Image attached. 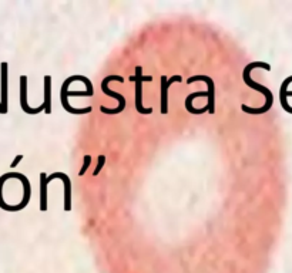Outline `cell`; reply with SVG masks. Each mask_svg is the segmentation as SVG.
Returning a JSON list of instances; mask_svg holds the SVG:
<instances>
[{
  "label": "cell",
  "instance_id": "obj_9",
  "mask_svg": "<svg viewBox=\"0 0 292 273\" xmlns=\"http://www.w3.org/2000/svg\"><path fill=\"white\" fill-rule=\"evenodd\" d=\"M20 107L21 110L29 115H36V114L44 112V105L43 104L36 107V108H32L27 103V77L26 76H20Z\"/></svg>",
  "mask_w": 292,
  "mask_h": 273
},
{
  "label": "cell",
  "instance_id": "obj_2",
  "mask_svg": "<svg viewBox=\"0 0 292 273\" xmlns=\"http://www.w3.org/2000/svg\"><path fill=\"white\" fill-rule=\"evenodd\" d=\"M73 81H82L86 85V91L90 93L91 96H94V88L91 81L86 77V76H70L67 77L64 81H63L62 88H60V101H62V107L69 112V114H73V115H83V114H88L91 112V107H84V108H73L71 105L69 104V97H67V91H69V85L71 84Z\"/></svg>",
  "mask_w": 292,
  "mask_h": 273
},
{
  "label": "cell",
  "instance_id": "obj_17",
  "mask_svg": "<svg viewBox=\"0 0 292 273\" xmlns=\"http://www.w3.org/2000/svg\"><path fill=\"white\" fill-rule=\"evenodd\" d=\"M183 81V77L181 76H178V74H175V76H171L170 79L167 80L168 83V87L171 84H174V83H181Z\"/></svg>",
  "mask_w": 292,
  "mask_h": 273
},
{
  "label": "cell",
  "instance_id": "obj_15",
  "mask_svg": "<svg viewBox=\"0 0 292 273\" xmlns=\"http://www.w3.org/2000/svg\"><path fill=\"white\" fill-rule=\"evenodd\" d=\"M90 164H91V157H90V155H84L83 167H82V169L79 171V175H80V177H83L84 174L87 172V169H88V167H90Z\"/></svg>",
  "mask_w": 292,
  "mask_h": 273
},
{
  "label": "cell",
  "instance_id": "obj_16",
  "mask_svg": "<svg viewBox=\"0 0 292 273\" xmlns=\"http://www.w3.org/2000/svg\"><path fill=\"white\" fill-rule=\"evenodd\" d=\"M104 164H105V157L104 155H100V157H99V161H97V167H96L94 172H93V175H94V177H97V175L100 174V171L103 169Z\"/></svg>",
  "mask_w": 292,
  "mask_h": 273
},
{
  "label": "cell",
  "instance_id": "obj_3",
  "mask_svg": "<svg viewBox=\"0 0 292 273\" xmlns=\"http://www.w3.org/2000/svg\"><path fill=\"white\" fill-rule=\"evenodd\" d=\"M110 81H117V83H123L124 81V79L121 77V76H107L104 80L102 81V91L104 93L105 96H108V97H113V98H116V100H119V107L117 108H107L104 105H102L100 107V110H102V112H104V114H120V112H123V110L125 108V104H127V101H125V98L123 97V94H120V93H116V91H113L110 87H108V83Z\"/></svg>",
  "mask_w": 292,
  "mask_h": 273
},
{
  "label": "cell",
  "instance_id": "obj_1",
  "mask_svg": "<svg viewBox=\"0 0 292 273\" xmlns=\"http://www.w3.org/2000/svg\"><path fill=\"white\" fill-rule=\"evenodd\" d=\"M258 67H259V68H264L265 71H271V64L265 63V62H252V63H250L248 65H245V68H244V71H242V79H244L245 84L265 96V104L262 105V107H259V108H251V107H248V105L245 104L241 105V110H242L244 112L252 114V115H259V114L268 112V111L271 110L272 104H274V96H272L271 91H270L265 85L258 84V83H255V81L251 79V71H252L254 68H258Z\"/></svg>",
  "mask_w": 292,
  "mask_h": 273
},
{
  "label": "cell",
  "instance_id": "obj_19",
  "mask_svg": "<svg viewBox=\"0 0 292 273\" xmlns=\"http://www.w3.org/2000/svg\"><path fill=\"white\" fill-rule=\"evenodd\" d=\"M141 81H153V77L151 76H141Z\"/></svg>",
  "mask_w": 292,
  "mask_h": 273
},
{
  "label": "cell",
  "instance_id": "obj_20",
  "mask_svg": "<svg viewBox=\"0 0 292 273\" xmlns=\"http://www.w3.org/2000/svg\"><path fill=\"white\" fill-rule=\"evenodd\" d=\"M285 97H287V98H288V97H292V91H288V90H287V91H285Z\"/></svg>",
  "mask_w": 292,
  "mask_h": 273
},
{
  "label": "cell",
  "instance_id": "obj_6",
  "mask_svg": "<svg viewBox=\"0 0 292 273\" xmlns=\"http://www.w3.org/2000/svg\"><path fill=\"white\" fill-rule=\"evenodd\" d=\"M53 179H62L63 185H64V205H63V209L66 212H70L71 210V181L69 178L67 174L64 172H53L52 175L47 177V182H52Z\"/></svg>",
  "mask_w": 292,
  "mask_h": 273
},
{
  "label": "cell",
  "instance_id": "obj_8",
  "mask_svg": "<svg viewBox=\"0 0 292 273\" xmlns=\"http://www.w3.org/2000/svg\"><path fill=\"white\" fill-rule=\"evenodd\" d=\"M4 177H6V179L16 178V179L21 181V185H23V191H24V193H23V199H21V202L19 204V205H20L21 209H24V208L29 205V202H30V196H32V185H30L29 178H27L26 175L20 174V172H15V171H12V172H6Z\"/></svg>",
  "mask_w": 292,
  "mask_h": 273
},
{
  "label": "cell",
  "instance_id": "obj_4",
  "mask_svg": "<svg viewBox=\"0 0 292 273\" xmlns=\"http://www.w3.org/2000/svg\"><path fill=\"white\" fill-rule=\"evenodd\" d=\"M141 76H143V68L140 65L136 67V74L130 76V80L134 83V87H136V97H134L136 110L140 114H151L153 108H146L143 105V81H141Z\"/></svg>",
  "mask_w": 292,
  "mask_h": 273
},
{
  "label": "cell",
  "instance_id": "obj_18",
  "mask_svg": "<svg viewBox=\"0 0 292 273\" xmlns=\"http://www.w3.org/2000/svg\"><path fill=\"white\" fill-rule=\"evenodd\" d=\"M21 160H23V155H21V154L16 155V157H15V160H13V162L10 164V168H16V167L19 165V162H20Z\"/></svg>",
  "mask_w": 292,
  "mask_h": 273
},
{
  "label": "cell",
  "instance_id": "obj_7",
  "mask_svg": "<svg viewBox=\"0 0 292 273\" xmlns=\"http://www.w3.org/2000/svg\"><path fill=\"white\" fill-rule=\"evenodd\" d=\"M195 81H204L208 85V103H207V107H208V112L209 114H215V85H214V80L208 77V76H192L187 80L188 84H192Z\"/></svg>",
  "mask_w": 292,
  "mask_h": 273
},
{
  "label": "cell",
  "instance_id": "obj_21",
  "mask_svg": "<svg viewBox=\"0 0 292 273\" xmlns=\"http://www.w3.org/2000/svg\"><path fill=\"white\" fill-rule=\"evenodd\" d=\"M0 114H3V110H1V104H0Z\"/></svg>",
  "mask_w": 292,
  "mask_h": 273
},
{
  "label": "cell",
  "instance_id": "obj_14",
  "mask_svg": "<svg viewBox=\"0 0 292 273\" xmlns=\"http://www.w3.org/2000/svg\"><path fill=\"white\" fill-rule=\"evenodd\" d=\"M167 76H161V114L168 112V83Z\"/></svg>",
  "mask_w": 292,
  "mask_h": 273
},
{
  "label": "cell",
  "instance_id": "obj_10",
  "mask_svg": "<svg viewBox=\"0 0 292 273\" xmlns=\"http://www.w3.org/2000/svg\"><path fill=\"white\" fill-rule=\"evenodd\" d=\"M197 97H208V94H207V91H195V93H191V94H188L187 98H186V108H187V111L189 112V114H194V115H201V114H204V112H207V111H208V107H207V105H204L203 108H194L192 101H194Z\"/></svg>",
  "mask_w": 292,
  "mask_h": 273
},
{
  "label": "cell",
  "instance_id": "obj_13",
  "mask_svg": "<svg viewBox=\"0 0 292 273\" xmlns=\"http://www.w3.org/2000/svg\"><path fill=\"white\" fill-rule=\"evenodd\" d=\"M40 210L46 212L47 210V175L46 172H40Z\"/></svg>",
  "mask_w": 292,
  "mask_h": 273
},
{
  "label": "cell",
  "instance_id": "obj_11",
  "mask_svg": "<svg viewBox=\"0 0 292 273\" xmlns=\"http://www.w3.org/2000/svg\"><path fill=\"white\" fill-rule=\"evenodd\" d=\"M44 114H52V77L44 76Z\"/></svg>",
  "mask_w": 292,
  "mask_h": 273
},
{
  "label": "cell",
  "instance_id": "obj_5",
  "mask_svg": "<svg viewBox=\"0 0 292 273\" xmlns=\"http://www.w3.org/2000/svg\"><path fill=\"white\" fill-rule=\"evenodd\" d=\"M0 104L3 114L9 110V64L6 62L0 64Z\"/></svg>",
  "mask_w": 292,
  "mask_h": 273
},
{
  "label": "cell",
  "instance_id": "obj_12",
  "mask_svg": "<svg viewBox=\"0 0 292 273\" xmlns=\"http://www.w3.org/2000/svg\"><path fill=\"white\" fill-rule=\"evenodd\" d=\"M292 83V76L290 77H287L284 81H282V84H281V88H279V101H281V105H282V108L288 112V114H292V107L288 104V98L285 97V91L288 90V85Z\"/></svg>",
  "mask_w": 292,
  "mask_h": 273
}]
</instances>
